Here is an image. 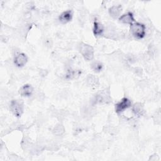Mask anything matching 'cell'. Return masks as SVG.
<instances>
[{"label": "cell", "instance_id": "cell-16", "mask_svg": "<svg viewBox=\"0 0 161 161\" xmlns=\"http://www.w3.org/2000/svg\"><path fill=\"white\" fill-rule=\"evenodd\" d=\"M81 74L80 70H74L71 67H69L67 69V72L65 74V79L71 80L73 79H76L79 77Z\"/></svg>", "mask_w": 161, "mask_h": 161}, {"label": "cell", "instance_id": "cell-12", "mask_svg": "<svg viewBox=\"0 0 161 161\" xmlns=\"http://www.w3.org/2000/svg\"><path fill=\"white\" fill-rule=\"evenodd\" d=\"M19 93L21 96L30 97L33 93V87L30 84H25L19 89Z\"/></svg>", "mask_w": 161, "mask_h": 161}, {"label": "cell", "instance_id": "cell-28", "mask_svg": "<svg viewBox=\"0 0 161 161\" xmlns=\"http://www.w3.org/2000/svg\"><path fill=\"white\" fill-rule=\"evenodd\" d=\"M44 97H45V95L42 92H39L36 94V98L39 101L43 100L44 99Z\"/></svg>", "mask_w": 161, "mask_h": 161}, {"label": "cell", "instance_id": "cell-8", "mask_svg": "<svg viewBox=\"0 0 161 161\" xmlns=\"http://www.w3.org/2000/svg\"><path fill=\"white\" fill-rule=\"evenodd\" d=\"M94 106H92L91 104L84 106L81 109L82 115L86 118L93 116L96 113V109H94Z\"/></svg>", "mask_w": 161, "mask_h": 161}, {"label": "cell", "instance_id": "cell-1", "mask_svg": "<svg viewBox=\"0 0 161 161\" xmlns=\"http://www.w3.org/2000/svg\"><path fill=\"white\" fill-rule=\"evenodd\" d=\"M112 99L111 97L109 89H103L98 91L95 96L92 97L90 104L92 106L97 104H106L111 102Z\"/></svg>", "mask_w": 161, "mask_h": 161}, {"label": "cell", "instance_id": "cell-13", "mask_svg": "<svg viewBox=\"0 0 161 161\" xmlns=\"http://www.w3.org/2000/svg\"><path fill=\"white\" fill-rule=\"evenodd\" d=\"M86 81L87 84L92 88H96L99 86V79L96 75L92 74H89L86 77Z\"/></svg>", "mask_w": 161, "mask_h": 161}, {"label": "cell", "instance_id": "cell-14", "mask_svg": "<svg viewBox=\"0 0 161 161\" xmlns=\"http://www.w3.org/2000/svg\"><path fill=\"white\" fill-rule=\"evenodd\" d=\"M132 111L137 116H143L145 113L143 104L142 103H135L132 106Z\"/></svg>", "mask_w": 161, "mask_h": 161}, {"label": "cell", "instance_id": "cell-11", "mask_svg": "<svg viewBox=\"0 0 161 161\" xmlns=\"http://www.w3.org/2000/svg\"><path fill=\"white\" fill-rule=\"evenodd\" d=\"M93 33L95 36H100L103 35L104 31V26L99 21L95 19L93 23Z\"/></svg>", "mask_w": 161, "mask_h": 161}, {"label": "cell", "instance_id": "cell-15", "mask_svg": "<svg viewBox=\"0 0 161 161\" xmlns=\"http://www.w3.org/2000/svg\"><path fill=\"white\" fill-rule=\"evenodd\" d=\"M122 11V7L121 5H113L109 8L108 12L113 18L116 19L119 17Z\"/></svg>", "mask_w": 161, "mask_h": 161}, {"label": "cell", "instance_id": "cell-7", "mask_svg": "<svg viewBox=\"0 0 161 161\" xmlns=\"http://www.w3.org/2000/svg\"><path fill=\"white\" fill-rule=\"evenodd\" d=\"M14 64L18 67H23L26 65L28 62V57L24 53L19 52V53L14 55Z\"/></svg>", "mask_w": 161, "mask_h": 161}, {"label": "cell", "instance_id": "cell-25", "mask_svg": "<svg viewBox=\"0 0 161 161\" xmlns=\"http://www.w3.org/2000/svg\"><path fill=\"white\" fill-rule=\"evenodd\" d=\"M154 121H156V124H160V112L156 113V114L154 116Z\"/></svg>", "mask_w": 161, "mask_h": 161}, {"label": "cell", "instance_id": "cell-22", "mask_svg": "<svg viewBox=\"0 0 161 161\" xmlns=\"http://www.w3.org/2000/svg\"><path fill=\"white\" fill-rule=\"evenodd\" d=\"M43 43H44V45L46 47L51 48L52 46V44H53V42H52V40L51 38H46L43 41Z\"/></svg>", "mask_w": 161, "mask_h": 161}, {"label": "cell", "instance_id": "cell-6", "mask_svg": "<svg viewBox=\"0 0 161 161\" xmlns=\"http://www.w3.org/2000/svg\"><path fill=\"white\" fill-rule=\"evenodd\" d=\"M131 106V101L128 97L122 98L118 103L115 104V111L119 114L123 112L125 109L129 108Z\"/></svg>", "mask_w": 161, "mask_h": 161}, {"label": "cell", "instance_id": "cell-26", "mask_svg": "<svg viewBox=\"0 0 161 161\" xmlns=\"http://www.w3.org/2000/svg\"><path fill=\"white\" fill-rule=\"evenodd\" d=\"M8 157H9V160H13V161L19 160V157L16 154H14V153H11Z\"/></svg>", "mask_w": 161, "mask_h": 161}, {"label": "cell", "instance_id": "cell-2", "mask_svg": "<svg viewBox=\"0 0 161 161\" xmlns=\"http://www.w3.org/2000/svg\"><path fill=\"white\" fill-rule=\"evenodd\" d=\"M130 32L135 38L142 39L146 35V26L143 23L134 22L130 25Z\"/></svg>", "mask_w": 161, "mask_h": 161}, {"label": "cell", "instance_id": "cell-9", "mask_svg": "<svg viewBox=\"0 0 161 161\" xmlns=\"http://www.w3.org/2000/svg\"><path fill=\"white\" fill-rule=\"evenodd\" d=\"M72 11L70 9L66 10L60 14V16H58V21L62 24H66L72 20Z\"/></svg>", "mask_w": 161, "mask_h": 161}, {"label": "cell", "instance_id": "cell-10", "mask_svg": "<svg viewBox=\"0 0 161 161\" xmlns=\"http://www.w3.org/2000/svg\"><path fill=\"white\" fill-rule=\"evenodd\" d=\"M119 21L123 24H129L131 25L135 22V18L133 14L131 12H128L123 14L119 17Z\"/></svg>", "mask_w": 161, "mask_h": 161}, {"label": "cell", "instance_id": "cell-21", "mask_svg": "<svg viewBox=\"0 0 161 161\" xmlns=\"http://www.w3.org/2000/svg\"><path fill=\"white\" fill-rule=\"evenodd\" d=\"M132 71L138 77H140L143 75V69L141 67H133L132 69Z\"/></svg>", "mask_w": 161, "mask_h": 161}, {"label": "cell", "instance_id": "cell-18", "mask_svg": "<svg viewBox=\"0 0 161 161\" xmlns=\"http://www.w3.org/2000/svg\"><path fill=\"white\" fill-rule=\"evenodd\" d=\"M30 28H31V26H30V25H28V24L22 25L18 29V32L19 35H20V36H21V37L25 38L28 32L29 31Z\"/></svg>", "mask_w": 161, "mask_h": 161}, {"label": "cell", "instance_id": "cell-24", "mask_svg": "<svg viewBox=\"0 0 161 161\" xmlns=\"http://www.w3.org/2000/svg\"><path fill=\"white\" fill-rule=\"evenodd\" d=\"M106 131L110 134L114 135L116 133L117 130H116V128L113 126H108L106 128Z\"/></svg>", "mask_w": 161, "mask_h": 161}, {"label": "cell", "instance_id": "cell-27", "mask_svg": "<svg viewBox=\"0 0 161 161\" xmlns=\"http://www.w3.org/2000/svg\"><path fill=\"white\" fill-rule=\"evenodd\" d=\"M159 159H160V158H159V157L158 156V155L156 154V153H155V154H153V155H151V156L150 157L149 160L156 161V160H159Z\"/></svg>", "mask_w": 161, "mask_h": 161}, {"label": "cell", "instance_id": "cell-3", "mask_svg": "<svg viewBox=\"0 0 161 161\" xmlns=\"http://www.w3.org/2000/svg\"><path fill=\"white\" fill-rule=\"evenodd\" d=\"M78 50L85 60L90 61L94 58V50L92 46L84 43H80L78 46Z\"/></svg>", "mask_w": 161, "mask_h": 161}, {"label": "cell", "instance_id": "cell-4", "mask_svg": "<svg viewBox=\"0 0 161 161\" xmlns=\"http://www.w3.org/2000/svg\"><path fill=\"white\" fill-rule=\"evenodd\" d=\"M10 111L12 114L17 117L19 118L23 113L24 111V104L21 99H13L10 103L9 106Z\"/></svg>", "mask_w": 161, "mask_h": 161}, {"label": "cell", "instance_id": "cell-17", "mask_svg": "<svg viewBox=\"0 0 161 161\" xmlns=\"http://www.w3.org/2000/svg\"><path fill=\"white\" fill-rule=\"evenodd\" d=\"M65 133V128L62 123L57 124L52 129V133L54 136H60Z\"/></svg>", "mask_w": 161, "mask_h": 161}, {"label": "cell", "instance_id": "cell-5", "mask_svg": "<svg viewBox=\"0 0 161 161\" xmlns=\"http://www.w3.org/2000/svg\"><path fill=\"white\" fill-rule=\"evenodd\" d=\"M121 35V33L117 31L116 28L113 25L109 24L106 27H104V31L103 33V36L104 37L116 40L119 39Z\"/></svg>", "mask_w": 161, "mask_h": 161}, {"label": "cell", "instance_id": "cell-20", "mask_svg": "<svg viewBox=\"0 0 161 161\" xmlns=\"http://www.w3.org/2000/svg\"><path fill=\"white\" fill-rule=\"evenodd\" d=\"M91 68L92 69V70L96 72V73H99L103 69V64L98 60H95L93 61L91 64Z\"/></svg>", "mask_w": 161, "mask_h": 161}, {"label": "cell", "instance_id": "cell-19", "mask_svg": "<svg viewBox=\"0 0 161 161\" xmlns=\"http://www.w3.org/2000/svg\"><path fill=\"white\" fill-rule=\"evenodd\" d=\"M21 145L22 148L24 150L29 151L30 150L31 146L33 145V143H31V142L29 138H28L26 136H24L21 140Z\"/></svg>", "mask_w": 161, "mask_h": 161}, {"label": "cell", "instance_id": "cell-23", "mask_svg": "<svg viewBox=\"0 0 161 161\" xmlns=\"http://www.w3.org/2000/svg\"><path fill=\"white\" fill-rule=\"evenodd\" d=\"M155 47H154V46L153 45H149V47H148V55H150V56H152V55H154V53H155Z\"/></svg>", "mask_w": 161, "mask_h": 161}]
</instances>
